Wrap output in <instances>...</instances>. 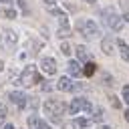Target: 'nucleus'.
Returning <instances> with one entry per match:
<instances>
[{"instance_id":"nucleus-13","label":"nucleus","mask_w":129,"mask_h":129,"mask_svg":"<svg viewBox=\"0 0 129 129\" xmlns=\"http://www.w3.org/2000/svg\"><path fill=\"white\" fill-rule=\"evenodd\" d=\"M75 52H77V56H79V60H85V62H89V58H91V54H89V50H87L85 46H77V48H75Z\"/></svg>"},{"instance_id":"nucleus-3","label":"nucleus","mask_w":129,"mask_h":129,"mask_svg":"<svg viewBox=\"0 0 129 129\" xmlns=\"http://www.w3.org/2000/svg\"><path fill=\"white\" fill-rule=\"evenodd\" d=\"M36 83H40V75H38V71H36L34 64H28V67L20 73L18 85H22V87H34Z\"/></svg>"},{"instance_id":"nucleus-18","label":"nucleus","mask_w":129,"mask_h":129,"mask_svg":"<svg viewBox=\"0 0 129 129\" xmlns=\"http://www.w3.org/2000/svg\"><path fill=\"white\" fill-rule=\"evenodd\" d=\"M69 32H71V30H69V26H60V28H58V36H60V38H67V36H69Z\"/></svg>"},{"instance_id":"nucleus-10","label":"nucleus","mask_w":129,"mask_h":129,"mask_svg":"<svg viewBox=\"0 0 129 129\" xmlns=\"http://www.w3.org/2000/svg\"><path fill=\"white\" fill-rule=\"evenodd\" d=\"M67 71H69V75H71V77H81V75H83V69H81L79 60H69Z\"/></svg>"},{"instance_id":"nucleus-6","label":"nucleus","mask_w":129,"mask_h":129,"mask_svg":"<svg viewBox=\"0 0 129 129\" xmlns=\"http://www.w3.org/2000/svg\"><path fill=\"white\" fill-rule=\"evenodd\" d=\"M56 89H58V91H64V93H71V91H77L79 85H75L69 77H60L58 83H56Z\"/></svg>"},{"instance_id":"nucleus-32","label":"nucleus","mask_w":129,"mask_h":129,"mask_svg":"<svg viewBox=\"0 0 129 129\" xmlns=\"http://www.w3.org/2000/svg\"><path fill=\"white\" fill-rule=\"evenodd\" d=\"M85 129H89V127H85Z\"/></svg>"},{"instance_id":"nucleus-8","label":"nucleus","mask_w":129,"mask_h":129,"mask_svg":"<svg viewBox=\"0 0 129 129\" xmlns=\"http://www.w3.org/2000/svg\"><path fill=\"white\" fill-rule=\"evenodd\" d=\"M40 67H42V71H44L46 75H54V73H56V60L50 58V56H44V58L40 60Z\"/></svg>"},{"instance_id":"nucleus-24","label":"nucleus","mask_w":129,"mask_h":129,"mask_svg":"<svg viewBox=\"0 0 129 129\" xmlns=\"http://www.w3.org/2000/svg\"><path fill=\"white\" fill-rule=\"evenodd\" d=\"M42 2H44V4H48V6H52V4L56 2V0H42Z\"/></svg>"},{"instance_id":"nucleus-12","label":"nucleus","mask_w":129,"mask_h":129,"mask_svg":"<svg viewBox=\"0 0 129 129\" xmlns=\"http://www.w3.org/2000/svg\"><path fill=\"white\" fill-rule=\"evenodd\" d=\"M117 48H119V54H121V58L129 62V44H127L125 40H117Z\"/></svg>"},{"instance_id":"nucleus-30","label":"nucleus","mask_w":129,"mask_h":129,"mask_svg":"<svg viewBox=\"0 0 129 129\" xmlns=\"http://www.w3.org/2000/svg\"><path fill=\"white\" fill-rule=\"evenodd\" d=\"M0 2H4V4H8V2H12V0H0Z\"/></svg>"},{"instance_id":"nucleus-5","label":"nucleus","mask_w":129,"mask_h":129,"mask_svg":"<svg viewBox=\"0 0 129 129\" xmlns=\"http://www.w3.org/2000/svg\"><path fill=\"white\" fill-rule=\"evenodd\" d=\"M69 111H71V115H79L81 111H93V105H91L87 99H83V97H77V99H73V101H71V105H69Z\"/></svg>"},{"instance_id":"nucleus-31","label":"nucleus","mask_w":129,"mask_h":129,"mask_svg":"<svg viewBox=\"0 0 129 129\" xmlns=\"http://www.w3.org/2000/svg\"><path fill=\"white\" fill-rule=\"evenodd\" d=\"M85 2H91V4H93V2H95V0H85Z\"/></svg>"},{"instance_id":"nucleus-28","label":"nucleus","mask_w":129,"mask_h":129,"mask_svg":"<svg viewBox=\"0 0 129 129\" xmlns=\"http://www.w3.org/2000/svg\"><path fill=\"white\" fill-rule=\"evenodd\" d=\"M99 129H113V127H105V125H103V127H99Z\"/></svg>"},{"instance_id":"nucleus-29","label":"nucleus","mask_w":129,"mask_h":129,"mask_svg":"<svg viewBox=\"0 0 129 129\" xmlns=\"http://www.w3.org/2000/svg\"><path fill=\"white\" fill-rule=\"evenodd\" d=\"M2 69H4V62H2V60H0V71H2Z\"/></svg>"},{"instance_id":"nucleus-19","label":"nucleus","mask_w":129,"mask_h":129,"mask_svg":"<svg viewBox=\"0 0 129 129\" xmlns=\"http://www.w3.org/2000/svg\"><path fill=\"white\" fill-rule=\"evenodd\" d=\"M60 52H62V54H71V44H69V42H62V44H60Z\"/></svg>"},{"instance_id":"nucleus-9","label":"nucleus","mask_w":129,"mask_h":129,"mask_svg":"<svg viewBox=\"0 0 129 129\" xmlns=\"http://www.w3.org/2000/svg\"><path fill=\"white\" fill-rule=\"evenodd\" d=\"M16 40H18V34H16L14 30H4V32H2V46H4V48L16 44Z\"/></svg>"},{"instance_id":"nucleus-27","label":"nucleus","mask_w":129,"mask_h":129,"mask_svg":"<svg viewBox=\"0 0 129 129\" xmlns=\"http://www.w3.org/2000/svg\"><path fill=\"white\" fill-rule=\"evenodd\" d=\"M123 18H125V20H127V22H129V14H125V16H123Z\"/></svg>"},{"instance_id":"nucleus-17","label":"nucleus","mask_w":129,"mask_h":129,"mask_svg":"<svg viewBox=\"0 0 129 129\" xmlns=\"http://www.w3.org/2000/svg\"><path fill=\"white\" fill-rule=\"evenodd\" d=\"M6 115H8L6 107H4V105H0V125H4V121H6Z\"/></svg>"},{"instance_id":"nucleus-16","label":"nucleus","mask_w":129,"mask_h":129,"mask_svg":"<svg viewBox=\"0 0 129 129\" xmlns=\"http://www.w3.org/2000/svg\"><path fill=\"white\" fill-rule=\"evenodd\" d=\"M93 121H101L103 119V109L101 107H93V117H91Z\"/></svg>"},{"instance_id":"nucleus-7","label":"nucleus","mask_w":129,"mask_h":129,"mask_svg":"<svg viewBox=\"0 0 129 129\" xmlns=\"http://www.w3.org/2000/svg\"><path fill=\"white\" fill-rule=\"evenodd\" d=\"M8 99H10L16 107H26V103H28V97H26L24 93H20V91H10V93H8Z\"/></svg>"},{"instance_id":"nucleus-11","label":"nucleus","mask_w":129,"mask_h":129,"mask_svg":"<svg viewBox=\"0 0 129 129\" xmlns=\"http://www.w3.org/2000/svg\"><path fill=\"white\" fill-rule=\"evenodd\" d=\"M28 129H50L42 119H38V117H28Z\"/></svg>"},{"instance_id":"nucleus-4","label":"nucleus","mask_w":129,"mask_h":129,"mask_svg":"<svg viewBox=\"0 0 129 129\" xmlns=\"http://www.w3.org/2000/svg\"><path fill=\"white\" fill-rule=\"evenodd\" d=\"M101 16H103V22H105L111 30H121V28H123V20L117 16V12H115L113 8L101 10Z\"/></svg>"},{"instance_id":"nucleus-21","label":"nucleus","mask_w":129,"mask_h":129,"mask_svg":"<svg viewBox=\"0 0 129 129\" xmlns=\"http://www.w3.org/2000/svg\"><path fill=\"white\" fill-rule=\"evenodd\" d=\"M75 123H77L79 127H83V129H85V127H89V123H91V121H89V119H77Z\"/></svg>"},{"instance_id":"nucleus-14","label":"nucleus","mask_w":129,"mask_h":129,"mask_svg":"<svg viewBox=\"0 0 129 129\" xmlns=\"http://www.w3.org/2000/svg\"><path fill=\"white\" fill-rule=\"evenodd\" d=\"M101 50H103L105 54H113V42H111V38H103V42H101Z\"/></svg>"},{"instance_id":"nucleus-2","label":"nucleus","mask_w":129,"mask_h":129,"mask_svg":"<svg viewBox=\"0 0 129 129\" xmlns=\"http://www.w3.org/2000/svg\"><path fill=\"white\" fill-rule=\"evenodd\" d=\"M75 28H77V32L83 34L85 38H95V36L99 34V26H97L93 20H89V18H79L77 24H75Z\"/></svg>"},{"instance_id":"nucleus-20","label":"nucleus","mask_w":129,"mask_h":129,"mask_svg":"<svg viewBox=\"0 0 129 129\" xmlns=\"http://www.w3.org/2000/svg\"><path fill=\"white\" fill-rule=\"evenodd\" d=\"M4 16H6V18H16V12H14L12 8H4Z\"/></svg>"},{"instance_id":"nucleus-26","label":"nucleus","mask_w":129,"mask_h":129,"mask_svg":"<svg viewBox=\"0 0 129 129\" xmlns=\"http://www.w3.org/2000/svg\"><path fill=\"white\" fill-rule=\"evenodd\" d=\"M125 121H127V123H129V109H127V111H125Z\"/></svg>"},{"instance_id":"nucleus-25","label":"nucleus","mask_w":129,"mask_h":129,"mask_svg":"<svg viewBox=\"0 0 129 129\" xmlns=\"http://www.w3.org/2000/svg\"><path fill=\"white\" fill-rule=\"evenodd\" d=\"M4 129H14V125H10V123H6V125H4Z\"/></svg>"},{"instance_id":"nucleus-22","label":"nucleus","mask_w":129,"mask_h":129,"mask_svg":"<svg viewBox=\"0 0 129 129\" xmlns=\"http://www.w3.org/2000/svg\"><path fill=\"white\" fill-rule=\"evenodd\" d=\"M123 99L129 103V85H125V87H123Z\"/></svg>"},{"instance_id":"nucleus-23","label":"nucleus","mask_w":129,"mask_h":129,"mask_svg":"<svg viewBox=\"0 0 129 129\" xmlns=\"http://www.w3.org/2000/svg\"><path fill=\"white\" fill-rule=\"evenodd\" d=\"M111 105H113L115 109H119V107H121V103H119V99H117V97H111Z\"/></svg>"},{"instance_id":"nucleus-15","label":"nucleus","mask_w":129,"mask_h":129,"mask_svg":"<svg viewBox=\"0 0 129 129\" xmlns=\"http://www.w3.org/2000/svg\"><path fill=\"white\" fill-rule=\"evenodd\" d=\"M95 71H97V64L89 60V62L85 64V69H83V75H87V77H93V75H95Z\"/></svg>"},{"instance_id":"nucleus-1","label":"nucleus","mask_w":129,"mask_h":129,"mask_svg":"<svg viewBox=\"0 0 129 129\" xmlns=\"http://www.w3.org/2000/svg\"><path fill=\"white\" fill-rule=\"evenodd\" d=\"M42 109H44V115L48 117V119H52V121H62V115L67 113V105L62 103V101H58V99H46L44 101V105H42Z\"/></svg>"}]
</instances>
